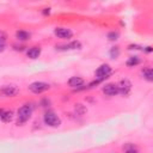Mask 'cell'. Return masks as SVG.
<instances>
[{
	"label": "cell",
	"instance_id": "6da1fadb",
	"mask_svg": "<svg viewBox=\"0 0 153 153\" xmlns=\"http://www.w3.org/2000/svg\"><path fill=\"white\" fill-rule=\"evenodd\" d=\"M43 121H44V123L47 126L53 127V128H57L61 124V118L53 111H47L43 115Z\"/></svg>",
	"mask_w": 153,
	"mask_h": 153
},
{
	"label": "cell",
	"instance_id": "7a4b0ae2",
	"mask_svg": "<svg viewBox=\"0 0 153 153\" xmlns=\"http://www.w3.org/2000/svg\"><path fill=\"white\" fill-rule=\"evenodd\" d=\"M31 114H32V108L29 105V104H26V105H23L22 108H19L18 109V124H23V123H25L26 121H29L30 120V117H31Z\"/></svg>",
	"mask_w": 153,
	"mask_h": 153
},
{
	"label": "cell",
	"instance_id": "3957f363",
	"mask_svg": "<svg viewBox=\"0 0 153 153\" xmlns=\"http://www.w3.org/2000/svg\"><path fill=\"white\" fill-rule=\"evenodd\" d=\"M49 88H50V85L47 84V82H43V81H35V82H31L29 85V90L32 93H36V94L43 93V92L48 91Z\"/></svg>",
	"mask_w": 153,
	"mask_h": 153
},
{
	"label": "cell",
	"instance_id": "277c9868",
	"mask_svg": "<svg viewBox=\"0 0 153 153\" xmlns=\"http://www.w3.org/2000/svg\"><path fill=\"white\" fill-rule=\"evenodd\" d=\"M111 67L109 66V65H106V63H104V65H102V66H99L98 68H97V71H96V78H97V82H99V81H103L105 78H108L110 74H111Z\"/></svg>",
	"mask_w": 153,
	"mask_h": 153
},
{
	"label": "cell",
	"instance_id": "5b68a950",
	"mask_svg": "<svg viewBox=\"0 0 153 153\" xmlns=\"http://www.w3.org/2000/svg\"><path fill=\"white\" fill-rule=\"evenodd\" d=\"M54 33L56 37L62 38V39H68V38H72L73 36V32L67 27H56L54 30Z\"/></svg>",
	"mask_w": 153,
	"mask_h": 153
},
{
	"label": "cell",
	"instance_id": "8992f818",
	"mask_svg": "<svg viewBox=\"0 0 153 153\" xmlns=\"http://www.w3.org/2000/svg\"><path fill=\"white\" fill-rule=\"evenodd\" d=\"M1 93L7 97H14L19 93V88L16 85H5L1 87Z\"/></svg>",
	"mask_w": 153,
	"mask_h": 153
},
{
	"label": "cell",
	"instance_id": "52a82bcc",
	"mask_svg": "<svg viewBox=\"0 0 153 153\" xmlns=\"http://www.w3.org/2000/svg\"><path fill=\"white\" fill-rule=\"evenodd\" d=\"M102 91L106 96H116L120 93V87H118V85H115V84H106L103 86Z\"/></svg>",
	"mask_w": 153,
	"mask_h": 153
},
{
	"label": "cell",
	"instance_id": "ba28073f",
	"mask_svg": "<svg viewBox=\"0 0 153 153\" xmlns=\"http://www.w3.org/2000/svg\"><path fill=\"white\" fill-rule=\"evenodd\" d=\"M81 48V43L79 41H73L68 44H63V45H56L57 50H72V49H80Z\"/></svg>",
	"mask_w": 153,
	"mask_h": 153
},
{
	"label": "cell",
	"instance_id": "9c48e42d",
	"mask_svg": "<svg viewBox=\"0 0 153 153\" xmlns=\"http://www.w3.org/2000/svg\"><path fill=\"white\" fill-rule=\"evenodd\" d=\"M0 118L5 123L11 122L13 120V111L12 110H4V109H1L0 110Z\"/></svg>",
	"mask_w": 153,
	"mask_h": 153
},
{
	"label": "cell",
	"instance_id": "30bf717a",
	"mask_svg": "<svg viewBox=\"0 0 153 153\" xmlns=\"http://www.w3.org/2000/svg\"><path fill=\"white\" fill-rule=\"evenodd\" d=\"M118 87H120V93H122V94H127V93L129 92L130 87H131V84H130L129 80L124 79V80L121 81V84L118 85Z\"/></svg>",
	"mask_w": 153,
	"mask_h": 153
},
{
	"label": "cell",
	"instance_id": "8fae6325",
	"mask_svg": "<svg viewBox=\"0 0 153 153\" xmlns=\"http://www.w3.org/2000/svg\"><path fill=\"white\" fill-rule=\"evenodd\" d=\"M82 84H84V79L80 78V76H72V78H69V80H68V85H69L71 87H73V88L79 87V86H81Z\"/></svg>",
	"mask_w": 153,
	"mask_h": 153
},
{
	"label": "cell",
	"instance_id": "7c38bea8",
	"mask_svg": "<svg viewBox=\"0 0 153 153\" xmlns=\"http://www.w3.org/2000/svg\"><path fill=\"white\" fill-rule=\"evenodd\" d=\"M26 54H27V57L35 60V59H37V57L41 55V48H39V47H32V48H30V49L27 50Z\"/></svg>",
	"mask_w": 153,
	"mask_h": 153
},
{
	"label": "cell",
	"instance_id": "4fadbf2b",
	"mask_svg": "<svg viewBox=\"0 0 153 153\" xmlns=\"http://www.w3.org/2000/svg\"><path fill=\"white\" fill-rule=\"evenodd\" d=\"M16 37L19 39V41H27L30 38V33L24 31V30H18L16 32Z\"/></svg>",
	"mask_w": 153,
	"mask_h": 153
},
{
	"label": "cell",
	"instance_id": "5bb4252c",
	"mask_svg": "<svg viewBox=\"0 0 153 153\" xmlns=\"http://www.w3.org/2000/svg\"><path fill=\"white\" fill-rule=\"evenodd\" d=\"M142 74L145 76V79H147L148 81H153V68H146L142 71Z\"/></svg>",
	"mask_w": 153,
	"mask_h": 153
},
{
	"label": "cell",
	"instance_id": "9a60e30c",
	"mask_svg": "<svg viewBox=\"0 0 153 153\" xmlns=\"http://www.w3.org/2000/svg\"><path fill=\"white\" fill-rule=\"evenodd\" d=\"M141 62V60L137 57V56H131V57H129V60L127 61V66H129V67H133V66H136V65H139Z\"/></svg>",
	"mask_w": 153,
	"mask_h": 153
},
{
	"label": "cell",
	"instance_id": "2e32d148",
	"mask_svg": "<svg viewBox=\"0 0 153 153\" xmlns=\"http://www.w3.org/2000/svg\"><path fill=\"white\" fill-rule=\"evenodd\" d=\"M109 54H110L111 59H116V57H118V55H120V49H118V47H114V48H111L110 51H109Z\"/></svg>",
	"mask_w": 153,
	"mask_h": 153
},
{
	"label": "cell",
	"instance_id": "e0dca14e",
	"mask_svg": "<svg viewBox=\"0 0 153 153\" xmlns=\"http://www.w3.org/2000/svg\"><path fill=\"white\" fill-rule=\"evenodd\" d=\"M118 36H120L118 31H110L108 33V39L109 41H116V39H118Z\"/></svg>",
	"mask_w": 153,
	"mask_h": 153
},
{
	"label": "cell",
	"instance_id": "ac0fdd59",
	"mask_svg": "<svg viewBox=\"0 0 153 153\" xmlns=\"http://www.w3.org/2000/svg\"><path fill=\"white\" fill-rule=\"evenodd\" d=\"M126 153H139V152H137L136 149H134V148H131V149H128V151H127Z\"/></svg>",
	"mask_w": 153,
	"mask_h": 153
},
{
	"label": "cell",
	"instance_id": "d6986e66",
	"mask_svg": "<svg viewBox=\"0 0 153 153\" xmlns=\"http://www.w3.org/2000/svg\"><path fill=\"white\" fill-rule=\"evenodd\" d=\"M50 13V8H44V11H43V14H49Z\"/></svg>",
	"mask_w": 153,
	"mask_h": 153
}]
</instances>
